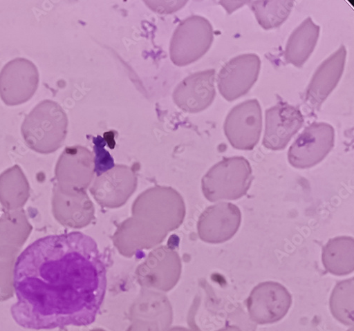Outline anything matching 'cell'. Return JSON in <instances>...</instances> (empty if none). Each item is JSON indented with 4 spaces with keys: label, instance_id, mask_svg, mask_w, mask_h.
I'll list each match as a JSON object with an SVG mask.
<instances>
[{
    "label": "cell",
    "instance_id": "1",
    "mask_svg": "<svg viewBox=\"0 0 354 331\" xmlns=\"http://www.w3.org/2000/svg\"><path fill=\"white\" fill-rule=\"evenodd\" d=\"M13 281L17 302L12 316L21 327L33 330L92 324L107 285L96 243L78 231L35 240L18 257Z\"/></svg>",
    "mask_w": 354,
    "mask_h": 331
},
{
    "label": "cell",
    "instance_id": "2",
    "mask_svg": "<svg viewBox=\"0 0 354 331\" xmlns=\"http://www.w3.org/2000/svg\"><path fill=\"white\" fill-rule=\"evenodd\" d=\"M68 118L57 102L44 100L25 117L21 133L27 145L41 153H50L63 144Z\"/></svg>",
    "mask_w": 354,
    "mask_h": 331
},
{
    "label": "cell",
    "instance_id": "3",
    "mask_svg": "<svg viewBox=\"0 0 354 331\" xmlns=\"http://www.w3.org/2000/svg\"><path fill=\"white\" fill-rule=\"evenodd\" d=\"M132 215L168 234L182 225L186 207L178 192L170 187H156L146 190L137 198L133 205Z\"/></svg>",
    "mask_w": 354,
    "mask_h": 331
},
{
    "label": "cell",
    "instance_id": "4",
    "mask_svg": "<svg viewBox=\"0 0 354 331\" xmlns=\"http://www.w3.org/2000/svg\"><path fill=\"white\" fill-rule=\"evenodd\" d=\"M252 169L243 157L223 158L202 179V191L211 202L235 200L245 196L253 180Z\"/></svg>",
    "mask_w": 354,
    "mask_h": 331
},
{
    "label": "cell",
    "instance_id": "5",
    "mask_svg": "<svg viewBox=\"0 0 354 331\" xmlns=\"http://www.w3.org/2000/svg\"><path fill=\"white\" fill-rule=\"evenodd\" d=\"M214 30L208 19L192 16L184 20L175 30L170 44V58L180 67L190 65L210 49Z\"/></svg>",
    "mask_w": 354,
    "mask_h": 331
},
{
    "label": "cell",
    "instance_id": "6",
    "mask_svg": "<svg viewBox=\"0 0 354 331\" xmlns=\"http://www.w3.org/2000/svg\"><path fill=\"white\" fill-rule=\"evenodd\" d=\"M334 128L326 123H313L293 142L288 153V162L297 169H309L320 163L335 146Z\"/></svg>",
    "mask_w": 354,
    "mask_h": 331
},
{
    "label": "cell",
    "instance_id": "7",
    "mask_svg": "<svg viewBox=\"0 0 354 331\" xmlns=\"http://www.w3.org/2000/svg\"><path fill=\"white\" fill-rule=\"evenodd\" d=\"M39 73L37 66L26 58H15L0 72V97L9 106H19L30 100L37 92Z\"/></svg>",
    "mask_w": 354,
    "mask_h": 331
},
{
    "label": "cell",
    "instance_id": "8",
    "mask_svg": "<svg viewBox=\"0 0 354 331\" xmlns=\"http://www.w3.org/2000/svg\"><path fill=\"white\" fill-rule=\"evenodd\" d=\"M292 305V296L281 284L263 282L257 285L246 300L251 320L265 325L274 323L283 319Z\"/></svg>",
    "mask_w": 354,
    "mask_h": 331
},
{
    "label": "cell",
    "instance_id": "9",
    "mask_svg": "<svg viewBox=\"0 0 354 331\" xmlns=\"http://www.w3.org/2000/svg\"><path fill=\"white\" fill-rule=\"evenodd\" d=\"M262 129V114L257 100L234 106L228 113L224 132L230 144L239 150H252L258 144Z\"/></svg>",
    "mask_w": 354,
    "mask_h": 331
},
{
    "label": "cell",
    "instance_id": "10",
    "mask_svg": "<svg viewBox=\"0 0 354 331\" xmlns=\"http://www.w3.org/2000/svg\"><path fill=\"white\" fill-rule=\"evenodd\" d=\"M260 69L261 59L256 54H245L231 59L218 74L220 93L228 102L247 95L256 83Z\"/></svg>",
    "mask_w": 354,
    "mask_h": 331
},
{
    "label": "cell",
    "instance_id": "11",
    "mask_svg": "<svg viewBox=\"0 0 354 331\" xmlns=\"http://www.w3.org/2000/svg\"><path fill=\"white\" fill-rule=\"evenodd\" d=\"M135 171L125 165H115L98 176L91 193L102 207L117 208L123 206L137 188Z\"/></svg>",
    "mask_w": 354,
    "mask_h": 331
},
{
    "label": "cell",
    "instance_id": "12",
    "mask_svg": "<svg viewBox=\"0 0 354 331\" xmlns=\"http://www.w3.org/2000/svg\"><path fill=\"white\" fill-rule=\"evenodd\" d=\"M242 221L241 209L230 202H220L204 210L198 222V234L203 242L221 244L238 232Z\"/></svg>",
    "mask_w": 354,
    "mask_h": 331
},
{
    "label": "cell",
    "instance_id": "13",
    "mask_svg": "<svg viewBox=\"0 0 354 331\" xmlns=\"http://www.w3.org/2000/svg\"><path fill=\"white\" fill-rule=\"evenodd\" d=\"M304 124V117L298 108L280 102L266 111L262 144L273 151L283 150Z\"/></svg>",
    "mask_w": 354,
    "mask_h": 331
},
{
    "label": "cell",
    "instance_id": "14",
    "mask_svg": "<svg viewBox=\"0 0 354 331\" xmlns=\"http://www.w3.org/2000/svg\"><path fill=\"white\" fill-rule=\"evenodd\" d=\"M216 70L194 73L185 79L174 90L173 100L185 112L198 113L209 107L215 100Z\"/></svg>",
    "mask_w": 354,
    "mask_h": 331
},
{
    "label": "cell",
    "instance_id": "15",
    "mask_svg": "<svg viewBox=\"0 0 354 331\" xmlns=\"http://www.w3.org/2000/svg\"><path fill=\"white\" fill-rule=\"evenodd\" d=\"M346 49L342 46L324 60L315 73L308 87L306 103L313 110H318L336 88L344 73Z\"/></svg>",
    "mask_w": 354,
    "mask_h": 331
},
{
    "label": "cell",
    "instance_id": "16",
    "mask_svg": "<svg viewBox=\"0 0 354 331\" xmlns=\"http://www.w3.org/2000/svg\"><path fill=\"white\" fill-rule=\"evenodd\" d=\"M57 171L64 173V182L68 186V191H84L94 179V155L84 146L67 147L58 161Z\"/></svg>",
    "mask_w": 354,
    "mask_h": 331
},
{
    "label": "cell",
    "instance_id": "17",
    "mask_svg": "<svg viewBox=\"0 0 354 331\" xmlns=\"http://www.w3.org/2000/svg\"><path fill=\"white\" fill-rule=\"evenodd\" d=\"M167 234L149 223L132 217L117 229L113 240L121 253L131 255L138 250L149 249L158 245Z\"/></svg>",
    "mask_w": 354,
    "mask_h": 331
},
{
    "label": "cell",
    "instance_id": "18",
    "mask_svg": "<svg viewBox=\"0 0 354 331\" xmlns=\"http://www.w3.org/2000/svg\"><path fill=\"white\" fill-rule=\"evenodd\" d=\"M320 27L310 17L306 19L290 37L284 57L287 64L302 68L313 53L319 35Z\"/></svg>",
    "mask_w": 354,
    "mask_h": 331
},
{
    "label": "cell",
    "instance_id": "19",
    "mask_svg": "<svg viewBox=\"0 0 354 331\" xmlns=\"http://www.w3.org/2000/svg\"><path fill=\"white\" fill-rule=\"evenodd\" d=\"M322 263L330 274L344 276L354 269V240L351 236H338L329 240L322 249Z\"/></svg>",
    "mask_w": 354,
    "mask_h": 331
},
{
    "label": "cell",
    "instance_id": "20",
    "mask_svg": "<svg viewBox=\"0 0 354 331\" xmlns=\"http://www.w3.org/2000/svg\"><path fill=\"white\" fill-rule=\"evenodd\" d=\"M62 196L60 219L65 225L82 228L95 219V206L85 191H67Z\"/></svg>",
    "mask_w": 354,
    "mask_h": 331
},
{
    "label": "cell",
    "instance_id": "21",
    "mask_svg": "<svg viewBox=\"0 0 354 331\" xmlns=\"http://www.w3.org/2000/svg\"><path fill=\"white\" fill-rule=\"evenodd\" d=\"M251 8L259 25L266 30L280 26L289 17L293 1H253Z\"/></svg>",
    "mask_w": 354,
    "mask_h": 331
},
{
    "label": "cell",
    "instance_id": "22",
    "mask_svg": "<svg viewBox=\"0 0 354 331\" xmlns=\"http://www.w3.org/2000/svg\"><path fill=\"white\" fill-rule=\"evenodd\" d=\"M353 278L338 283L330 300L332 314L345 325H353Z\"/></svg>",
    "mask_w": 354,
    "mask_h": 331
},
{
    "label": "cell",
    "instance_id": "23",
    "mask_svg": "<svg viewBox=\"0 0 354 331\" xmlns=\"http://www.w3.org/2000/svg\"><path fill=\"white\" fill-rule=\"evenodd\" d=\"M14 286L12 285L10 267L8 265H0V302L8 300L13 296Z\"/></svg>",
    "mask_w": 354,
    "mask_h": 331
},
{
    "label": "cell",
    "instance_id": "24",
    "mask_svg": "<svg viewBox=\"0 0 354 331\" xmlns=\"http://www.w3.org/2000/svg\"><path fill=\"white\" fill-rule=\"evenodd\" d=\"M218 331H242V330L236 325H227Z\"/></svg>",
    "mask_w": 354,
    "mask_h": 331
},
{
    "label": "cell",
    "instance_id": "25",
    "mask_svg": "<svg viewBox=\"0 0 354 331\" xmlns=\"http://www.w3.org/2000/svg\"><path fill=\"white\" fill-rule=\"evenodd\" d=\"M353 328H352V329H350L348 331H353Z\"/></svg>",
    "mask_w": 354,
    "mask_h": 331
}]
</instances>
